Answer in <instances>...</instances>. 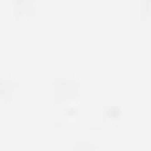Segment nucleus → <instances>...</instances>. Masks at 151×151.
I'll return each mask as SVG.
<instances>
[]
</instances>
